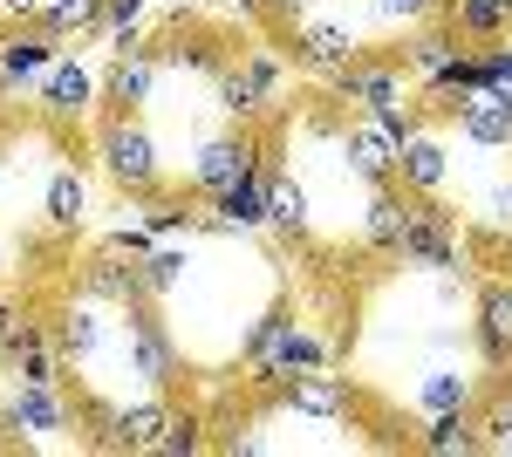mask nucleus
<instances>
[{
	"mask_svg": "<svg viewBox=\"0 0 512 457\" xmlns=\"http://www.w3.org/2000/svg\"><path fill=\"white\" fill-rule=\"evenodd\" d=\"M328 362V342H321L315 328L294 314V307H267L260 321H253V335L239 348V369H246V389H280L287 376H301V369H321Z\"/></svg>",
	"mask_w": 512,
	"mask_h": 457,
	"instance_id": "nucleus-1",
	"label": "nucleus"
},
{
	"mask_svg": "<svg viewBox=\"0 0 512 457\" xmlns=\"http://www.w3.org/2000/svg\"><path fill=\"white\" fill-rule=\"evenodd\" d=\"M0 423L14 430V451H35V444H89V417H82V396H69V382L7 376V389H0Z\"/></svg>",
	"mask_w": 512,
	"mask_h": 457,
	"instance_id": "nucleus-2",
	"label": "nucleus"
},
{
	"mask_svg": "<svg viewBox=\"0 0 512 457\" xmlns=\"http://www.w3.org/2000/svg\"><path fill=\"white\" fill-rule=\"evenodd\" d=\"M212 103H219V116H233V123H260L267 130L274 110L287 103V48L260 35V41H246L239 55H226Z\"/></svg>",
	"mask_w": 512,
	"mask_h": 457,
	"instance_id": "nucleus-3",
	"label": "nucleus"
},
{
	"mask_svg": "<svg viewBox=\"0 0 512 457\" xmlns=\"http://www.w3.org/2000/svg\"><path fill=\"white\" fill-rule=\"evenodd\" d=\"M96 164H103V178H110L123 198H144V191L164 185V151H158L151 123L137 110H110L96 123Z\"/></svg>",
	"mask_w": 512,
	"mask_h": 457,
	"instance_id": "nucleus-4",
	"label": "nucleus"
},
{
	"mask_svg": "<svg viewBox=\"0 0 512 457\" xmlns=\"http://www.w3.org/2000/svg\"><path fill=\"white\" fill-rule=\"evenodd\" d=\"M396 260L417 273H465V232L451 205H437V191H410V226L396 239Z\"/></svg>",
	"mask_w": 512,
	"mask_h": 457,
	"instance_id": "nucleus-5",
	"label": "nucleus"
},
{
	"mask_svg": "<svg viewBox=\"0 0 512 457\" xmlns=\"http://www.w3.org/2000/svg\"><path fill=\"white\" fill-rule=\"evenodd\" d=\"M328 96H335V103H355L362 116H376V110L410 103V96H417V76H410V62H403L396 48H362L349 69L328 76Z\"/></svg>",
	"mask_w": 512,
	"mask_h": 457,
	"instance_id": "nucleus-6",
	"label": "nucleus"
},
{
	"mask_svg": "<svg viewBox=\"0 0 512 457\" xmlns=\"http://www.w3.org/2000/svg\"><path fill=\"white\" fill-rule=\"evenodd\" d=\"M267 164V130L260 123H233V130H219V137H205L192 157V198H219V191L246 185L253 171Z\"/></svg>",
	"mask_w": 512,
	"mask_h": 457,
	"instance_id": "nucleus-7",
	"label": "nucleus"
},
{
	"mask_svg": "<svg viewBox=\"0 0 512 457\" xmlns=\"http://www.w3.org/2000/svg\"><path fill=\"white\" fill-rule=\"evenodd\" d=\"M62 48H69V41H55L41 21H7V28H0V96L35 89V82L62 62Z\"/></svg>",
	"mask_w": 512,
	"mask_h": 457,
	"instance_id": "nucleus-8",
	"label": "nucleus"
},
{
	"mask_svg": "<svg viewBox=\"0 0 512 457\" xmlns=\"http://www.w3.org/2000/svg\"><path fill=\"white\" fill-rule=\"evenodd\" d=\"M280 410L315 417V423H342V417H355V410H362V389L321 362V369H301V376L280 382Z\"/></svg>",
	"mask_w": 512,
	"mask_h": 457,
	"instance_id": "nucleus-9",
	"label": "nucleus"
},
{
	"mask_svg": "<svg viewBox=\"0 0 512 457\" xmlns=\"http://www.w3.org/2000/svg\"><path fill=\"white\" fill-rule=\"evenodd\" d=\"M355 55H362V41H355L349 21H287V62L294 69H315L321 82L335 76V69H349Z\"/></svg>",
	"mask_w": 512,
	"mask_h": 457,
	"instance_id": "nucleus-10",
	"label": "nucleus"
},
{
	"mask_svg": "<svg viewBox=\"0 0 512 457\" xmlns=\"http://www.w3.org/2000/svg\"><path fill=\"white\" fill-rule=\"evenodd\" d=\"M472 342H478V369L485 376H506L512 369V280H485L472 301Z\"/></svg>",
	"mask_w": 512,
	"mask_h": 457,
	"instance_id": "nucleus-11",
	"label": "nucleus"
},
{
	"mask_svg": "<svg viewBox=\"0 0 512 457\" xmlns=\"http://www.w3.org/2000/svg\"><path fill=\"white\" fill-rule=\"evenodd\" d=\"M458 110V137L478 144V151H512V89L506 82H485L472 96L451 103Z\"/></svg>",
	"mask_w": 512,
	"mask_h": 457,
	"instance_id": "nucleus-12",
	"label": "nucleus"
},
{
	"mask_svg": "<svg viewBox=\"0 0 512 457\" xmlns=\"http://www.w3.org/2000/svg\"><path fill=\"white\" fill-rule=\"evenodd\" d=\"M158 41H137V48H123V55H110V76H103V103L110 110H144L151 96H158Z\"/></svg>",
	"mask_w": 512,
	"mask_h": 457,
	"instance_id": "nucleus-13",
	"label": "nucleus"
},
{
	"mask_svg": "<svg viewBox=\"0 0 512 457\" xmlns=\"http://www.w3.org/2000/svg\"><path fill=\"white\" fill-rule=\"evenodd\" d=\"M267 178H274V157L246 178V185L219 191V198H205V232H226V239H239V232H260L267 226Z\"/></svg>",
	"mask_w": 512,
	"mask_h": 457,
	"instance_id": "nucleus-14",
	"label": "nucleus"
},
{
	"mask_svg": "<svg viewBox=\"0 0 512 457\" xmlns=\"http://www.w3.org/2000/svg\"><path fill=\"white\" fill-rule=\"evenodd\" d=\"M396 151H403V137H396L383 116H355L349 130H342V157H349V171L362 178V185L396 178Z\"/></svg>",
	"mask_w": 512,
	"mask_h": 457,
	"instance_id": "nucleus-15",
	"label": "nucleus"
},
{
	"mask_svg": "<svg viewBox=\"0 0 512 457\" xmlns=\"http://www.w3.org/2000/svg\"><path fill=\"white\" fill-rule=\"evenodd\" d=\"M396 55L410 62V76H417V89H431L458 55H465V41L451 35V21L437 14V21H424V28H410V35H396Z\"/></svg>",
	"mask_w": 512,
	"mask_h": 457,
	"instance_id": "nucleus-16",
	"label": "nucleus"
},
{
	"mask_svg": "<svg viewBox=\"0 0 512 457\" xmlns=\"http://www.w3.org/2000/svg\"><path fill=\"white\" fill-rule=\"evenodd\" d=\"M403 226H410V185H396V178L369 185V212H362V246H369V253H390V260H396V239H403Z\"/></svg>",
	"mask_w": 512,
	"mask_h": 457,
	"instance_id": "nucleus-17",
	"label": "nucleus"
},
{
	"mask_svg": "<svg viewBox=\"0 0 512 457\" xmlns=\"http://www.w3.org/2000/svg\"><path fill=\"white\" fill-rule=\"evenodd\" d=\"M89 103H96V76L82 69L76 55H62V62L41 76V110L55 116V123H82V116H89Z\"/></svg>",
	"mask_w": 512,
	"mask_h": 457,
	"instance_id": "nucleus-18",
	"label": "nucleus"
},
{
	"mask_svg": "<svg viewBox=\"0 0 512 457\" xmlns=\"http://www.w3.org/2000/svg\"><path fill=\"white\" fill-rule=\"evenodd\" d=\"M76 287H89L96 301H110V307H144L151 294H144V273H137V260H123V253H103L96 246V260L82 267Z\"/></svg>",
	"mask_w": 512,
	"mask_h": 457,
	"instance_id": "nucleus-19",
	"label": "nucleus"
},
{
	"mask_svg": "<svg viewBox=\"0 0 512 457\" xmlns=\"http://www.w3.org/2000/svg\"><path fill=\"white\" fill-rule=\"evenodd\" d=\"M0 369L21 376V382H69V355H62V342H55V328L28 321V335L14 342V355H7Z\"/></svg>",
	"mask_w": 512,
	"mask_h": 457,
	"instance_id": "nucleus-20",
	"label": "nucleus"
},
{
	"mask_svg": "<svg viewBox=\"0 0 512 457\" xmlns=\"http://www.w3.org/2000/svg\"><path fill=\"white\" fill-rule=\"evenodd\" d=\"M41 219H48V232H82L89 226V178H82V164H62L55 178H48V191H41Z\"/></svg>",
	"mask_w": 512,
	"mask_h": 457,
	"instance_id": "nucleus-21",
	"label": "nucleus"
},
{
	"mask_svg": "<svg viewBox=\"0 0 512 457\" xmlns=\"http://www.w3.org/2000/svg\"><path fill=\"white\" fill-rule=\"evenodd\" d=\"M417 451H431V457H472V451H485V444H478L472 403H458V410H431L424 430H417Z\"/></svg>",
	"mask_w": 512,
	"mask_h": 457,
	"instance_id": "nucleus-22",
	"label": "nucleus"
},
{
	"mask_svg": "<svg viewBox=\"0 0 512 457\" xmlns=\"http://www.w3.org/2000/svg\"><path fill=\"white\" fill-rule=\"evenodd\" d=\"M444 178H451V151L437 144L431 130L403 137V151H396V185H410V191H444Z\"/></svg>",
	"mask_w": 512,
	"mask_h": 457,
	"instance_id": "nucleus-23",
	"label": "nucleus"
},
{
	"mask_svg": "<svg viewBox=\"0 0 512 457\" xmlns=\"http://www.w3.org/2000/svg\"><path fill=\"white\" fill-rule=\"evenodd\" d=\"M267 226L287 232V239H308L315 232V198H308L301 178H287L280 164H274V178H267Z\"/></svg>",
	"mask_w": 512,
	"mask_h": 457,
	"instance_id": "nucleus-24",
	"label": "nucleus"
},
{
	"mask_svg": "<svg viewBox=\"0 0 512 457\" xmlns=\"http://www.w3.org/2000/svg\"><path fill=\"white\" fill-rule=\"evenodd\" d=\"M444 21H451V35L472 41V48L512 35V7H499V0H444Z\"/></svg>",
	"mask_w": 512,
	"mask_h": 457,
	"instance_id": "nucleus-25",
	"label": "nucleus"
},
{
	"mask_svg": "<svg viewBox=\"0 0 512 457\" xmlns=\"http://www.w3.org/2000/svg\"><path fill=\"white\" fill-rule=\"evenodd\" d=\"M485 369H478V376H458V369H431V376L417 382V410H424V417H431V410H458V403H478V396H485Z\"/></svg>",
	"mask_w": 512,
	"mask_h": 457,
	"instance_id": "nucleus-26",
	"label": "nucleus"
},
{
	"mask_svg": "<svg viewBox=\"0 0 512 457\" xmlns=\"http://www.w3.org/2000/svg\"><path fill=\"white\" fill-rule=\"evenodd\" d=\"M137 273H144V294L151 301H164V294H178L185 287V273H192V253L171 239V246H151L144 260H137Z\"/></svg>",
	"mask_w": 512,
	"mask_h": 457,
	"instance_id": "nucleus-27",
	"label": "nucleus"
},
{
	"mask_svg": "<svg viewBox=\"0 0 512 457\" xmlns=\"http://www.w3.org/2000/svg\"><path fill=\"white\" fill-rule=\"evenodd\" d=\"M144 21H151V0H103V48L123 55V48H137L144 41Z\"/></svg>",
	"mask_w": 512,
	"mask_h": 457,
	"instance_id": "nucleus-28",
	"label": "nucleus"
},
{
	"mask_svg": "<svg viewBox=\"0 0 512 457\" xmlns=\"http://www.w3.org/2000/svg\"><path fill=\"white\" fill-rule=\"evenodd\" d=\"M41 28L55 41L96 35V28H103V0H48V7H41Z\"/></svg>",
	"mask_w": 512,
	"mask_h": 457,
	"instance_id": "nucleus-29",
	"label": "nucleus"
},
{
	"mask_svg": "<svg viewBox=\"0 0 512 457\" xmlns=\"http://www.w3.org/2000/svg\"><path fill=\"white\" fill-rule=\"evenodd\" d=\"M198 451H212L205 417H198V410H171V423H164V437H158V451H151V457H198Z\"/></svg>",
	"mask_w": 512,
	"mask_h": 457,
	"instance_id": "nucleus-30",
	"label": "nucleus"
},
{
	"mask_svg": "<svg viewBox=\"0 0 512 457\" xmlns=\"http://www.w3.org/2000/svg\"><path fill=\"white\" fill-rule=\"evenodd\" d=\"M369 14H376V28H390V35H410V28H424L444 14V0H369Z\"/></svg>",
	"mask_w": 512,
	"mask_h": 457,
	"instance_id": "nucleus-31",
	"label": "nucleus"
},
{
	"mask_svg": "<svg viewBox=\"0 0 512 457\" xmlns=\"http://www.w3.org/2000/svg\"><path fill=\"white\" fill-rule=\"evenodd\" d=\"M28 321H35L28 307L14 301V294H0V362H7V355H14V342L28 335Z\"/></svg>",
	"mask_w": 512,
	"mask_h": 457,
	"instance_id": "nucleus-32",
	"label": "nucleus"
},
{
	"mask_svg": "<svg viewBox=\"0 0 512 457\" xmlns=\"http://www.w3.org/2000/svg\"><path fill=\"white\" fill-rule=\"evenodd\" d=\"M478 212H485V226L512 232V178H499V185H485V198H478Z\"/></svg>",
	"mask_w": 512,
	"mask_h": 457,
	"instance_id": "nucleus-33",
	"label": "nucleus"
},
{
	"mask_svg": "<svg viewBox=\"0 0 512 457\" xmlns=\"http://www.w3.org/2000/svg\"><path fill=\"white\" fill-rule=\"evenodd\" d=\"M478 55H485V76H492V82H506V89H512V35H506V41H485Z\"/></svg>",
	"mask_w": 512,
	"mask_h": 457,
	"instance_id": "nucleus-34",
	"label": "nucleus"
},
{
	"mask_svg": "<svg viewBox=\"0 0 512 457\" xmlns=\"http://www.w3.org/2000/svg\"><path fill=\"white\" fill-rule=\"evenodd\" d=\"M226 14L246 28H274V0H226Z\"/></svg>",
	"mask_w": 512,
	"mask_h": 457,
	"instance_id": "nucleus-35",
	"label": "nucleus"
},
{
	"mask_svg": "<svg viewBox=\"0 0 512 457\" xmlns=\"http://www.w3.org/2000/svg\"><path fill=\"white\" fill-rule=\"evenodd\" d=\"M48 0H0V21H41Z\"/></svg>",
	"mask_w": 512,
	"mask_h": 457,
	"instance_id": "nucleus-36",
	"label": "nucleus"
},
{
	"mask_svg": "<svg viewBox=\"0 0 512 457\" xmlns=\"http://www.w3.org/2000/svg\"><path fill=\"white\" fill-rule=\"evenodd\" d=\"M308 7H315V0H274V21H301Z\"/></svg>",
	"mask_w": 512,
	"mask_h": 457,
	"instance_id": "nucleus-37",
	"label": "nucleus"
},
{
	"mask_svg": "<svg viewBox=\"0 0 512 457\" xmlns=\"http://www.w3.org/2000/svg\"><path fill=\"white\" fill-rule=\"evenodd\" d=\"M0 451H14V430H7V423H0Z\"/></svg>",
	"mask_w": 512,
	"mask_h": 457,
	"instance_id": "nucleus-38",
	"label": "nucleus"
},
{
	"mask_svg": "<svg viewBox=\"0 0 512 457\" xmlns=\"http://www.w3.org/2000/svg\"><path fill=\"white\" fill-rule=\"evenodd\" d=\"M499 7H512V0H499Z\"/></svg>",
	"mask_w": 512,
	"mask_h": 457,
	"instance_id": "nucleus-39",
	"label": "nucleus"
},
{
	"mask_svg": "<svg viewBox=\"0 0 512 457\" xmlns=\"http://www.w3.org/2000/svg\"><path fill=\"white\" fill-rule=\"evenodd\" d=\"M0 28H7V21H0Z\"/></svg>",
	"mask_w": 512,
	"mask_h": 457,
	"instance_id": "nucleus-40",
	"label": "nucleus"
}]
</instances>
